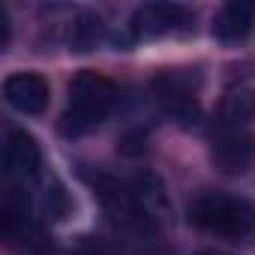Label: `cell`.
<instances>
[{
  "instance_id": "cell-7",
  "label": "cell",
  "mask_w": 255,
  "mask_h": 255,
  "mask_svg": "<svg viewBox=\"0 0 255 255\" xmlns=\"http://www.w3.org/2000/svg\"><path fill=\"white\" fill-rule=\"evenodd\" d=\"M3 99L21 114H42L51 102V87L39 72H15L3 81Z\"/></svg>"
},
{
  "instance_id": "cell-11",
  "label": "cell",
  "mask_w": 255,
  "mask_h": 255,
  "mask_svg": "<svg viewBox=\"0 0 255 255\" xmlns=\"http://www.w3.org/2000/svg\"><path fill=\"white\" fill-rule=\"evenodd\" d=\"M9 45V18H6V9L0 6V48Z\"/></svg>"
},
{
  "instance_id": "cell-3",
  "label": "cell",
  "mask_w": 255,
  "mask_h": 255,
  "mask_svg": "<svg viewBox=\"0 0 255 255\" xmlns=\"http://www.w3.org/2000/svg\"><path fill=\"white\" fill-rule=\"evenodd\" d=\"M192 21V12L180 3H147L132 12L129 30L135 39H156L168 33H186Z\"/></svg>"
},
{
  "instance_id": "cell-5",
  "label": "cell",
  "mask_w": 255,
  "mask_h": 255,
  "mask_svg": "<svg viewBox=\"0 0 255 255\" xmlns=\"http://www.w3.org/2000/svg\"><path fill=\"white\" fill-rule=\"evenodd\" d=\"M153 96L159 102V108L165 114H171L180 123H192L198 120V96L195 87L177 75V72H162L159 78H153Z\"/></svg>"
},
{
  "instance_id": "cell-4",
  "label": "cell",
  "mask_w": 255,
  "mask_h": 255,
  "mask_svg": "<svg viewBox=\"0 0 255 255\" xmlns=\"http://www.w3.org/2000/svg\"><path fill=\"white\" fill-rule=\"evenodd\" d=\"M255 156V144H252V135L243 129V126H225L219 123V129L213 135V144H210V159L219 171L225 174H240L249 168Z\"/></svg>"
},
{
  "instance_id": "cell-12",
  "label": "cell",
  "mask_w": 255,
  "mask_h": 255,
  "mask_svg": "<svg viewBox=\"0 0 255 255\" xmlns=\"http://www.w3.org/2000/svg\"><path fill=\"white\" fill-rule=\"evenodd\" d=\"M195 255H225V252H216V249H204V252H195Z\"/></svg>"
},
{
  "instance_id": "cell-6",
  "label": "cell",
  "mask_w": 255,
  "mask_h": 255,
  "mask_svg": "<svg viewBox=\"0 0 255 255\" xmlns=\"http://www.w3.org/2000/svg\"><path fill=\"white\" fill-rule=\"evenodd\" d=\"M3 168L9 174V180H15L18 186L24 183H33L42 171V150L36 144V138L24 129H15L9 138H6V147H3Z\"/></svg>"
},
{
  "instance_id": "cell-10",
  "label": "cell",
  "mask_w": 255,
  "mask_h": 255,
  "mask_svg": "<svg viewBox=\"0 0 255 255\" xmlns=\"http://www.w3.org/2000/svg\"><path fill=\"white\" fill-rule=\"evenodd\" d=\"M105 39V24L96 12H81L72 24V48L75 51H90Z\"/></svg>"
},
{
  "instance_id": "cell-9",
  "label": "cell",
  "mask_w": 255,
  "mask_h": 255,
  "mask_svg": "<svg viewBox=\"0 0 255 255\" xmlns=\"http://www.w3.org/2000/svg\"><path fill=\"white\" fill-rule=\"evenodd\" d=\"M255 117V93L240 87V90H231L222 102V120L225 126H243L246 129V123Z\"/></svg>"
},
{
  "instance_id": "cell-1",
  "label": "cell",
  "mask_w": 255,
  "mask_h": 255,
  "mask_svg": "<svg viewBox=\"0 0 255 255\" xmlns=\"http://www.w3.org/2000/svg\"><path fill=\"white\" fill-rule=\"evenodd\" d=\"M117 102V84L93 69H84L72 78L69 84V102H66V111H63V120H60V129L63 135H87L90 129L111 114Z\"/></svg>"
},
{
  "instance_id": "cell-8",
  "label": "cell",
  "mask_w": 255,
  "mask_h": 255,
  "mask_svg": "<svg viewBox=\"0 0 255 255\" xmlns=\"http://www.w3.org/2000/svg\"><path fill=\"white\" fill-rule=\"evenodd\" d=\"M252 24H255V3L231 0L213 15V36L222 42H240L252 33Z\"/></svg>"
},
{
  "instance_id": "cell-2",
  "label": "cell",
  "mask_w": 255,
  "mask_h": 255,
  "mask_svg": "<svg viewBox=\"0 0 255 255\" xmlns=\"http://www.w3.org/2000/svg\"><path fill=\"white\" fill-rule=\"evenodd\" d=\"M192 222L216 237H246L255 225V210L249 207V201L237 198V195H225V192H207L192 204Z\"/></svg>"
}]
</instances>
